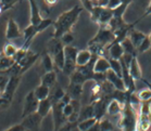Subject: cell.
Wrapping results in <instances>:
<instances>
[{
    "instance_id": "obj_1",
    "label": "cell",
    "mask_w": 151,
    "mask_h": 131,
    "mask_svg": "<svg viewBox=\"0 0 151 131\" xmlns=\"http://www.w3.org/2000/svg\"><path fill=\"white\" fill-rule=\"evenodd\" d=\"M82 11L83 7L76 4L73 8H71L70 10L60 14L58 19H57V21L53 22V27H55L53 37L55 38H60L63 34L72 31V28L76 24Z\"/></svg>"
},
{
    "instance_id": "obj_2",
    "label": "cell",
    "mask_w": 151,
    "mask_h": 131,
    "mask_svg": "<svg viewBox=\"0 0 151 131\" xmlns=\"http://www.w3.org/2000/svg\"><path fill=\"white\" fill-rule=\"evenodd\" d=\"M114 41V34L108 25L100 26L99 31L93 38L88 41V50L96 56L103 55L108 47Z\"/></svg>"
},
{
    "instance_id": "obj_3",
    "label": "cell",
    "mask_w": 151,
    "mask_h": 131,
    "mask_svg": "<svg viewBox=\"0 0 151 131\" xmlns=\"http://www.w3.org/2000/svg\"><path fill=\"white\" fill-rule=\"evenodd\" d=\"M119 127L122 131H137V115L135 112L134 106L129 102V97L127 98L125 103L123 104V110L120 115Z\"/></svg>"
},
{
    "instance_id": "obj_4",
    "label": "cell",
    "mask_w": 151,
    "mask_h": 131,
    "mask_svg": "<svg viewBox=\"0 0 151 131\" xmlns=\"http://www.w3.org/2000/svg\"><path fill=\"white\" fill-rule=\"evenodd\" d=\"M21 75H11L9 77L8 83L4 91L0 93V107L2 108H8L12 103L14 98V94L17 92V89L21 83Z\"/></svg>"
},
{
    "instance_id": "obj_5",
    "label": "cell",
    "mask_w": 151,
    "mask_h": 131,
    "mask_svg": "<svg viewBox=\"0 0 151 131\" xmlns=\"http://www.w3.org/2000/svg\"><path fill=\"white\" fill-rule=\"evenodd\" d=\"M51 25H53V21H52L51 19H44L40 22V24L38 25H32V24L28 25L27 27L24 29V31H23V35H24V43L22 46V48L28 49L31 42L35 38V36L37 34H39V33H41V31H44L46 28H48Z\"/></svg>"
},
{
    "instance_id": "obj_6",
    "label": "cell",
    "mask_w": 151,
    "mask_h": 131,
    "mask_svg": "<svg viewBox=\"0 0 151 131\" xmlns=\"http://www.w3.org/2000/svg\"><path fill=\"white\" fill-rule=\"evenodd\" d=\"M48 53L51 55L55 65L59 69L63 68L64 65V45L62 43L60 38H53L48 42Z\"/></svg>"
},
{
    "instance_id": "obj_7",
    "label": "cell",
    "mask_w": 151,
    "mask_h": 131,
    "mask_svg": "<svg viewBox=\"0 0 151 131\" xmlns=\"http://www.w3.org/2000/svg\"><path fill=\"white\" fill-rule=\"evenodd\" d=\"M78 53V49L72 46H64V65L62 73L66 76H71L75 72L76 67V55Z\"/></svg>"
},
{
    "instance_id": "obj_8",
    "label": "cell",
    "mask_w": 151,
    "mask_h": 131,
    "mask_svg": "<svg viewBox=\"0 0 151 131\" xmlns=\"http://www.w3.org/2000/svg\"><path fill=\"white\" fill-rule=\"evenodd\" d=\"M89 13L91 21L99 24L100 26L108 25L113 17V11L108 7H93Z\"/></svg>"
},
{
    "instance_id": "obj_9",
    "label": "cell",
    "mask_w": 151,
    "mask_h": 131,
    "mask_svg": "<svg viewBox=\"0 0 151 131\" xmlns=\"http://www.w3.org/2000/svg\"><path fill=\"white\" fill-rule=\"evenodd\" d=\"M38 104H39V100L35 95L34 90L28 92L25 97L24 106H23V110H22V118L36 113L38 110Z\"/></svg>"
},
{
    "instance_id": "obj_10",
    "label": "cell",
    "mask_w": 151,
    "mask_h": 131,
    "mask_svg": "<svg viewBox=\"0 0 151 131\" xmlns=\"http://www.w3.org/2000/svg\"><path fill=\"white\" fill-rule=\"evenodd\" d=\"M63 104L62 103H57L53 104L52 106V115H53V131H57L60 127H62L63 125L68 122V119L63 114Z\"/></svg>"
},
{
    "instance_id": "obj_11",
    "label": "cell",
    "mask_w": 151,
    "mask_h": 131,
    "mask_svg": "<svg viewBox=\"0 0 151 131\" xmlns=\"http://www.w3.org/2000/svg\"><path fill=\"white\" fill-rule=\"evenodd\" d=\"M42 119H44V118L41 117L40 115L36 112L34 114L28 115V116L23 118V120H22L21 124L24 126L25 130L36 131L40 127V124H41V121H42Z\"/></svg>"
},
{
    "instance_id": "obj_12",
    "label": "cell",
    "mask_w": 151,
    "mask_h": 131,
    "mask_svg": "<svg viewBox=\"0 0 151 131\" xmlns=\"http://www.w3.org/2000/svg\"><path fill=\"white\" fill-rule=\"evenodd\" d=\"M22 31H21L19 25L13 19H9L7 23V28H6V39L7 40H13V39L20 38L22 36Z\"/></svg>"
},
{
    "instance_id": "obj_13",
    "label": "cell",
    "mask_w": 151,
    "mask_h": 131,
    "mask_svg": "<svg viewBox=\"0 0 151 131\" xmlns=\"http://www.w3.org/2000/svg\"><path fill=\"white\" fill-rule=\"evenodd\" d=\"M106 79L112 85L116 90L120 91H126V86L124 83V80L122 77H120L119 75H116L112 69H109L106 73Z\"/></svg>"
},
{
    "instance_id": "obj_14",
    "label": "cell",
    "mask_w": 151,
    "mask_h": 131,
    "mask_svg": "<svg viewBox=\"0 0 151 131\" xmlns=\"http://www.w3.org/2000/svg\"><path fill=\"white\" fill-rule=\"evenodd\" d=\"M111 68L110 66V61L109 59L104 58V55L101 56H97L95 62H93V70L96 74H106L109 69Z\"/></svg>"
},
{
    "instance_id": "obj_15",
    "label": "cell",
    "mask_w": 151,
    "mask_h": 131,
    "mask_svg": "<svg viewBox=\"0 0 151 131\" xmlns=\"http://www.w3.org/2000/svg\"><path fill=\"white\" fill-rule=\"evenodd\" d=\"M29 2V10H31V24L38 25L44 20L40 14V10L38 7L37 0H28Z\"/></svg>"
},
{
    "instance_id": "obj_16",
    "label": "cell",
    "mask_w": 151,
    "mask_h": 131,
    "mask_svg": "<svg viewBox=\"0 0 151 131\" xmlns=\"http://www.w3.org/2000/svg\"><path fill=\"white\" fill-rule=\"evenodd\" d=\"M128 72L131 74L132 78L134 80H141L142 76H141V68L138 62L137 56H133L131 60V62L128 64Z\"/></svg>"
},
{
    "instance_id": "obj_17",
    "label": "cell",
    "mask_w": 151,
    "mask_h": 131,
    "mask_svg": "<svg viewBox=\"0 0 151 131\" xmlns=\"http://www.w3.org/2000/svg\"><path fill=\"white\" fill-rule=\"evenodd\" d=\"M109 51V59L113 60H121L124 55V50L123 47L121 45V42H112L108 49Z\"/></svg>"
},
{
    "instance_id": "obj_18",
    "label": "cell",
    "mask_w": 151,
    "mask_h": 131,
    "mask_svg": "<svg viewBox=\"0 0 151 131\" xmlns=\"http://www.w3.org/2000/svg\"><path fill=\"white\" fill-rule=\"evenodd\" d=\"M93 54L88 50H78V53L76 55V65L77 66H85L93 60Z\"/></svg>"
},
{
    "instance_id": "obj_19",
    "label": "cell",
    "mask_w": 151,
    "mask_h": 131,
    "mask_svg": "<svg viewBox=\"0 0 151 131\" xmlns=\"http://www.w3.org/2000/svg\"><path fill=\"white\" fill-rule=\"evenodd\" d=\"M122 110H123V105L120 101H117L116 99H111L106 106V114L109 116H116L122 114Z\"/></svg>"
},
{
    "instance_id": "obj_20",
    "label": "cell",
    "mask_w": 151,
    "mask_h": 131,
    "mask_svg": "<svg viewBox=\"0 0 151 131\" xmlns=\"http://www.w3.org/2000/svg\"><path fill=\"white\" fill-rule=\"evenodd\" d=\"M52 106H53V103H52V101L50 100V98L40 100L39 101V104H38L37 113L40 115L42 118H45L52 110Z\"/></svg>"
},
{
    "instance_id": "obj_21",
    "label": "cell",
    "mask_w": 151,
    "mask_h": 131,
    "mask_svg": "<svg viewBox=\"0 0 151 131\" xmlns=\"http://www.w3.org/2000/svg\"><path fill=\"white\" fill-rule=\"evenodd\" d=\"M121 45L123 47V50H124V54H128V55H132V56H137L138 53H137V49L135 48L134 43L132 42L131 38L127 36L125 38L121 41Z\"/></svg>"
},
{
    "instance_id": "obj_22",
    "label": "cell",
    "mask_w": 151,
    "mask_h": 131,
    "mask_svg": "<svg viewBox=\"0 0 151 131\" xmlns=\"http://www.w3.org/2000/svg\"><path fill=\"white\" fill-rule=\"evenodd\" d=\"M66 93H69L72 99L79 100L83 94V85H79V83H70L69 87H68V90H66Z\"/></svg>"
},
{
    "instance_id": "obj_23",
    "label": "cell",
    "mask_w": 151,
    "mask_h": 131,
    "mask_svg": "<svg viewBox=\"0 0 151 131\" xmlns=\"http://www.w3.org/2000/svg\"><path fill=\"white\" fill-rule=\"evenodd\" d=\"M128 37L131 38L132 42L134 43L135 48L137 49L139 46H140V43L145 40V38L147 37V35H145L144 33H141V31H136V29H131V31L128 33Z\"/></svg>"
},
{
    "instance_id": "obj_24",
    "label": "cell",
    "mask_w": 151,
    "mask_h": 131,
    "mask_svg": "<svg viewBox=\"0 0 151 131\" xmlns=\"http://www.w3.org/2000/svg\"><path fill=\"white\" fill-rule=\"evenodd\" d=\"M55 81H57V75H55V70L46 72L40 78L41 85H45V86L49 87V88H52V87L55 86Z\"/></svg>"
},
{
    "instance_id": "obj_25",
    "label": "cell",
    "mask_w": 151,
    "mask_h": 131,
    "mask_svg": "<svg viewBox=\"0 0 151 131\" xmlns=\"http://www.w3.org/2000/svg\"><path fill=\"white\" fill-rule=\"evenodd\" d=\"M50 91H51V88H49V87L45 86V85H41V83L34 89L35 95H36V98H37L39 101L49 98Z\"/></svg>"
},
{
    "instance_id": "obj_26",
    "label": "cell",
    "mask_w": 151,
    "mask_h": 131,
    "mask_svg": "<svg viewBox=\"0 0 151 131\" xmlns=\"http://www.w3.org/2000/svg\"><path fill=\"white\" fill-rule=\"evenodd\" d=\"M14 63H15V61L13 58L7 56L4 52L0 53V72H4V70L11 68Z\"/></svg>"
},
{
    "instance_id": "obj_27",
    "label": "cell",
    "mask_w": 151,
    "mask_h": 131,
    "mask_svg": "<svg viewBox=\"0 0 151 131\" xmlns=\"http://www.w3.org/2000/svg\"><path fill=\"white\" fill-rule=\"evenodd\" d=\"M41 64H42V67L45 69V72H51V70H53L55 66L51 55L49 54L48 52L41 54Z\"/></svg>"
},
{
    "instance_id": "obj_28",
    "label": "cell",
    "mask_w": 151,
    "mask_h": 131,
    "mask_svg": "<svg viewBox=\"0 0 151 131\" xmlns=\"http://www.w3.org/2000/svg\"><path fill=\"white\" fill-rule=\"evenodd\" d=\"M99 120L97 117H90V118H87V119H84V120H79L77 121V125H76V127L78 128L79 131H87L88 129L93 127V125L96 124L97 121Z\"/></svg>"
},
{
    "instance_id": "obj_29",
    "label": "cell",
    "mask_w": 151,
    "mask_h": 131,
    "mask_svg": "<svg viewBox=\"0 0 151 131\" xmlns=\"http://www.w3.org/2000/svg\"><path fill=\"white\" fill-rule=\"evenodd\" d=\"M90 117H95V107H93V103L82 107L81 113H79L78 121L84 120V119H87V118H90Z\"/></svg>"
},
{
    "instance_id": "obj_30",
    "label": "cell",
    "mask_w": 151,
    "mask_h": 131,
    "mask_svg": "<svg viewBox=\"0 0 151 131\" xmlns=\"http://www.w3.org/2000/svg\"><path fill=\"white\" fill-rule=\"evenodd\" d=\"M53 88L55 89L52 90V91H50V95H49V98H50V100L52 101V103L53 104H57L60 102V100L62 99V97L64 95V91L62 90L61 87H55V85L53 86Z\"/></svg>"
},
{
    "instance_id": "obj_31",
    "label": "cell",
    "mask_w": 151,
    "mask_h": 131,
    "mask_svg": "<svg viewBox=\"0 0 151 131\" xmlns=\"http://www.w3.org/2000/svg\"><path fill=\"white\" fill-rule=\"evenodd\" d=\"M136 95H137L138 100L140 103H144V102H151V90L148 88V89L140 90L139 92H136Z\"/></svg>"
},
{
    "instance_id": "obj_32",
    "label": "cell",
    "mask_w": 151,
    "mask_h": 131,
    "mask_svg": "<svg viewBox=\"0 0 151 131\" xmlns=\"http://www.w3.org/2000/svg\"><path fill=\"white\" fill-rule=\"evenodd\" d=\"M109 61H110L111 69H112V70H113L116 75H119L120 77H122V72H123V68H122V63H121L120 60L109 59Z\"/></svg>"
},
{
    "instance_id": "obj_33",
    "label": "cell",
    "mask_w": 151,
    "mask_h": 131,
    "mask_svg": "<svg viewBox=\"0 0 151 131\" xmlns=\"http://www.w3.org/2000/svg\"><path fill=\"white\" fill-rule=\"evenodd\" d=\"M99 122H100V130L101 131H113L114 126L110 119L103 117L100 119Z\"/></svg>"
},
{
    "instance_id": "obj_34",
    "label": "cell",
    "mask_w": 151,
    "mask_h": 131,
    "mask_svg": "<svg viewBox=\"0 0 151 131\" xmlns=\"http://www.w3.org/2000/svg\"><path fill=\"white\" fill-rule=\"evenodd\" d=\"M17 50H19V49H17L14 45H12V43H7V45L4 47L2 52H4L7 56H10V58H13L14 59V55L17 54Z\"/></svg>"
},
{
    "instance_id": "obj_35",
    "label": "cell",
    "mask_w": 151,
    "mask_h": 131,
    "mask_svg": "<svg viewBox=\"0 0 151 131\" xmlns=\"http://www.w3.org/2000/svg\"><path fill=\"white\" fill-rule=\"evenodd\" d=\"M151 48V41L150 39H149V37H146L145 38V40L140 43V46L137 48V53L138 54H140V53H145V52H147L149 49Z\"/></svg>"
},
{
    "instance_id": "obj_36",
    "label": "cell",
    "mask_w": 151,
    "mask_h": 131,
    "mask_svg": "<svg viewBox=\"0 0 151 131\" xmlns=\"http://www.w3.org/2000/svg\"><path fill=\"white\" fill-rule=\"evenodd\" d=\"M60 40L64 46H71V43L74 41V35L72 34V31H68L60 37Z\"/></svg>"
},
{
    "instance_id": "obj_37",
    "label": "cell",
    "mask_w": 151,
    "mask_h": 131,
    "mask_svg": "<svg viewBox=\"0 0 151 131\" xmlns=\"http://www.w3.org/2000/svg\"><path fill=\"white\" fill-rule=\"evenodd\" d=\"M19 2V0H0V6L2 7V10L6 11L12 8V6Z\"/></svg>"
},
{
    "instance_id": "obj_38",
    "label": "cell",
    "mask_w": 151,
    "mask_h": 131,
    "mask_svg": "<svg viewBox=\"0 0 151 131\" xmlns=\"http://www.w3.org/2000/svg\"><path fill=\"white\" fill-rule=\"evenodd\" d=\"M122 4H123V0H109L106 7L109 8V9H111V10H115V9L120 7Z\"/></svg>"
},
{
    "instance_id": "obj_39",
    "label": "cell",
    "mask_w": 151,
    "mask_h": 131,
    "mask_svg": "<svg viewBox=\"0 0 151 131\" xmlns=\"http://www.w3.org/2000/svg\"><path fill=\"white\" fill-rule=\"evenodd\" d=\"M76 125H77V122H76V124H73V122H69V121H68V122H65L62 127L59 128L57 131H72L73 128L75 127Z\"/></svg>"
},
{
    "instance_id": "obj_40",
    "label": "cell",
    "mask_w": 151,
    "mask_h": 131,
    "mask_svg": "<svg viewBox=\"0 0 151 131\" xmlns=\"http://www.w3.org/2000/svg\"><path fill=\"white\" fill-rule=\"evenodd\" d=\"M62 110H63V114H64V116L66 117V119H68V117L69 116H71L73 113V106H72V104L69 103V104H66V105H64L63 106V108H62Z\"/></svg>"
},
{
    "instance_id": "obj_41",
    "label": "cell",
    "mask_w": 151,
    "mask_h": 131,
    "mask_svg": "<svg viewBox=\"0 0 151 131\" xmlns=\"http://www.w3.org/2000/svg\"><path fill=\"white\" fill-rule=\"evenodd\" d=\"M81 2H82V6L83 8H85L87 11H91L93 8V1L91 0H81Z\"/></svg>"
},
{
    "instance_id": "obj_42",
    "label": "cell",
    "mask_w": 151,
    "mask_h": 131,
    "mask_svg": "<svg viewBox=\"0 0 151 131\" xmlns=\"http://www.w3.org/2000/svg\"><path fill=\"white\" fill-rule=\"evenodd\" d=\"M93 7H106L109 0H91Z\"/></svg>"
},
{
    "instance_id": "obj_43",
    "label": "cell",
    "mask_w": 151,
    "mask_h": 131,
    "mask_svg": "<svg viewBox=\"0 0 151 131\" xmlns=\"http://www.w3.org/2000/svg\"><path fill=\"white\" fill-rule=\"evenodd\" d=\"M4 131H25V128L22 124H19V125H15V126H12V127H10V128H8V129H6Z\"/></svg>"
},
{
    "instance_id": "obj_44",
    "label": "cell",
    "mask_w": 151,
    "mask_h": 131,
    "mask_svg": "<svg viewBox=\"0 0 151 131\" xmlns=\"http://www.w3.org/2000/svg\"><path fill=\"white\" fill-rule=\"evenodd\" d=\"M87 131H101V130H100V122H99V120L97 121L96 124L93 125V127L90 128V129H88Z\"/></svg>"
},
{
    "instance_id": "obj_45",
    "label": "cell",
    "mask_w": 151,
    "mask_h": 131,
    "mask_svg": "<svg viewBox=\"0 0 151 131\" xmlns=\"http://www.w3.org/2000/svg\"><path fill=\"white\" fill-rule=\"evenodd\" d=\"M46 2V4H48V6H52V4H55L58 2V0H44Z\"/></svg>"
},
{
    "instance_id": "obj_46",
    "label": "cell",
    "mask_w": 151,
    "mask_h": 131,
    "mask_svg": "<svg viewBox=\"0 0 151 131\" xmlns=\"http://www.w3.org/2000/svg\"><path fill=\"white\" fill-rule=\"evenodd\" d=\"M141 80H142V81H144V83H146V85H147L148 88H149V89L151 90V83H149V81H148L147 79H144V78H141Z\"/></svg>"
},
{
    "instance_id": "obj_47",
    "label": "cell",
    "mask_w": 151,
    "mask_h": 131,
    "mask_svg": "<svg viewBox=\"0 0 151 131\" xmlns=\"http://www.w3.org/2000/svg\"><path fill=\"white\" fill-rule=\"evenodd\" d=\"M72 131H79V130H78V128H77V127L75 126V127L73 128V130H72Z\"/></svg>"
},
{
    "instance_id": "obj_48",
    "label": "cell",
    "mask_w": 151,
    "mask_h": 131,
    "mask_svg": "<svg viewBox=\"0 0 151 131\" xmlns=\"http://www.w3.org/2000/svg\"><path fill=\"white\" fill-rule=\"evenodd\" d=\"M2 12H4V10H2V7H1V6H0V14L2 13Z\"/></svg>"
},
{
    "instance_id": "obj_49",
    "label": "cell",
    "mask_w": 151,
    "mask_h": 131,
    "mask_svg": "<svg viewBox=\"0 0 151 131\" xmlns=\"http://www.w3.org/2000/svg\"><path fill=\"white\" fill-rule=\"evenodd\" d=\"M148 37H149V39H150V41H151V31H150V34L148 35Z\"/></svg>"
}]
</instances>
